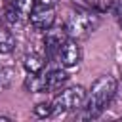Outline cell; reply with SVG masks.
Listing matches in <instances>:
<instances>
[{"label":"cell","mask_w":122,"mask_h":122,"mask_svg":"<svg viewBox=\"0 0 122 122\" xmlns=\"http://www.w3.org/2000/svg\"><path fill=\"white\" fill-rule=\"evenodd\" d=\"M116 90H118V82L114 76L111 74H103L99 76L90 92H86V101H84V118H97L105 109L107 105L114 99L116 95Z\"/></svg>","instance_id":"1"},{"label":"cell","mask_w":122,"mask_h":122,"mask_svg":"<svg viewBox=\"0 0 122 122\" xmlns=\"http://www.w3.org/2000/svg\"><path fill=\"white\" fill-rule=\"evenodd\" d=\"M99 27V15L97 11H92V10H76V11H71L67 21H65V32L69 38H74V40H82V38H88L95 29Z\"/></svg>","instance_id":"2"},{"label":"cell","mask_w":122,"mask_h":122,"mask_svg":"<svg viewBox=\"0 0 122 122\" xmlns=\"http://www.w3.org/2000/svg\"><path fill=\"white\" fill-rule=\"evenodd\" d=\"M84 101H86V90L82 86H71V88H65L61 90L53 101H51V109H53V114H59V112H76L84 107Z\"/></svg>","instance_id":"3"},{"label":"cell","mask_w":122,"mask_h":122,"mask_svg":"<svg viewBox=\"0 0 122 122\" xmlns=\"http://www.w3.org/2000/svg\"><path fill=\"white\" fill-rule=\"evenodd\" d=\"M69 74L63 69H53L48 72H38V74H30V78L27 80V86L30 88V92L34 93H42V92H55L59 90L65 82H67Z\"/></svg>","instance_id":"4"},{"label":"cell","mask_w":122,"mask_h":122,"mask_svg":"<svg viewBox=\"0 0 122 122\" xmlns=\"http://www.w3.org/2000/svg\"><path fill=\"white\" fill-rule=\"evenodd\" d=\"M55 59H57L59 65L65 67V69H69V67H76V65L80 63V59H82V50H80L78 42H76L74 38H69V36H67L65 42H63L61 48H59Z\"/></svg>","instance_id":"5"},{"label":"cell","mask_w":122,"mask_h":122,"mask_svg":"<svg viewBox=\"0 0 122 122\" xmlns=\"http://www.w3.org/2000/svg\"><path fill=\"white\" fill-rule=\"evenodd\" d=\"M29 21H30V25L36 30H48L55 23V10H53V6H40V4H36L34 10L29 15Z\"/></svg>","instance_id":"6"},{"label":"cell","mask_w":122,"mask_h":122,"mask_svg":"<svg viewBox=\"0 0 122 122\" xmlns=\"http://www.w3.org/2000/svg\"><path fill=\"white\" fill-rule=\"evenodd\" d=\"M44 32H46V34H44L46 57H48V59H55V55H57L61 44H63L65 38H67V32H65V29H53V27H50V29L44 30Z\"/></svg>","instance_id":"7"},{"label":"cell","mask_w":122,"mask_h":122,"mask_svg":"<svg viewBox=\"0 0 122 122\" xmlns=\"http://www.w3.org/2000/svg\"><path fill=\"white\" fill-rule=\"evenodd\" d=\"M44 65H46L44 57L38 55V53H34V51L27 53V55L23 57V67H25V71H27L29 74H38V72H42Z\"/></svg>","instance_id":"8"},{"label":"cell","mask_w":122,"mask_h":122,"mask_svg":"<svg viewBox=\"0 0 122 122\" xmlns=\"http://www.w3.org/2000/svg\"><path fill=\"white\" fill-rule=\"evenodd\" d=\"M74 4H78L80 8L84 10H92V11H109V6H111V0H72Z\"/></svg>","instance_id":"9"},{"label":"cell","mask_w":122,"mask_h":122,"mask_svg":"<svg viewBox=\"0 0 122 122\" xmlns=\"http://www.w3.org/2000/svg\"><path fill=\"white\" fill-rule=\"evenodd\" d=\"M13 48H15V36L11 34V30L0 25V53H10Z\"/></svg>","instance_id":"10"},{"label":"cell","mask_w":122,"mask_h":122,"mask_svg":"<svg viewBox=\"0 0 122 122\" xmlns=\"http://www.w3.org/2000/svg\"><path fill=\"white\" fill-rule=\"evenodd\" d=\"M11 6L15 8V11H17L23 19H29L30 11H32L34 6H36V0H11Z\"/></svg>","instance_id":"11"},{"label":"cell","mask_w":122,"mask_h":122,"mask_svg":"<svg viewBox=\"0 0 122 122\" xmlns=\"http://www.w3.org/2000/svg\"><path fill=\"white\" fill-rule=\"evenodd\" d=\"M34 114L38 118H46V116H51L53 114V109H51V103H38L34 107Z\"/></svg>","instance_id":"12"},{"label":"cell","mask_w":122,"mask_h":122,"mask_svg":"<svg viewBox=\"0 0 122 122\" xmlns=\"http://www.w3.org/2000/svg\"><path fill=\"white\" fill-rule=\"evenodd\" d=\"M109 11L116 17L118 25L122 27V0H111V6H109Z\"/></svg>","instance_id":"13"},{"label":"cell","mask_w":122,"mask_h":122,"mask_svg":"<svg viewBox=\"0 0 122 122\" xmlns=\"http://www.w3.org/2000/svg\"><path fill=\"white\" fill-rule=\"evenodd\" d=\"M57 0H36V4H40V6H53Z\"/></svg>","instance_id":"14"},{"label":"cell","mask_w":122,"mask_h":122,"mask_svg":"<svg viewBox=\"0 0 122 122\" xmlns=\"http://www.w3.org/2000/svg\"><path fill=\"white\" fill-rule=\"evenodd\" d=\"M120 120H122V116H120Z\"/></svg>","instance_id":"15"}]
</instances>
